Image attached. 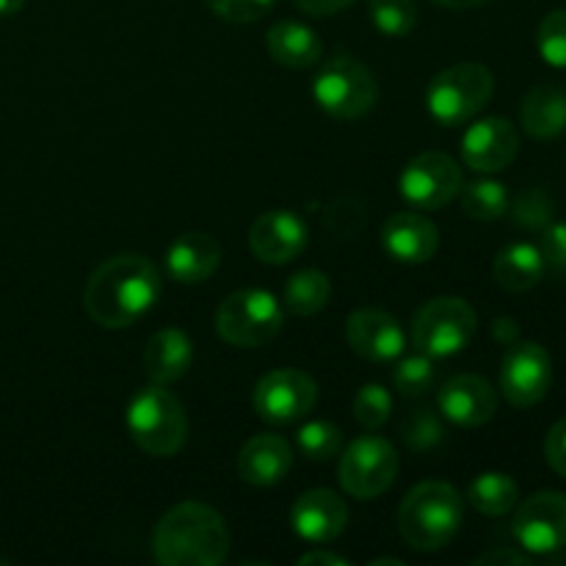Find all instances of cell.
<instances>
[{"mask_svg":"<svg viewBox=\"0 0 566 566\" xmlns=\"http://www.w3.org/2000/svg\"><path fill=\"white\" fill-rule=\"evenodd\" d=\"M160 271L142 254H116L94 269L83 291L88 318L103 329H125L158 304Z\"/></svg>","mask_w":566,"mask_h":566,"instance_id":"6da1fadb","label":"cell"},{"mask_svg":"<svg viewBox=\"0 0 566 566\" xmlns=\"http://www.w3.org/2000/svg\"><path fill=\"white\" fill-rule=\"evenodd\" d=\"M227 553L230 531L224 517L205 503H177L155 525L153 556L164 566H219Z\"/></svg>","mask_w":566,"mask_h":566,"instance_id":"7a4b0ae2","label":"cell"},{"mask_svg":"<svg viewBox=\"0 0 566 566\" xmlns=\"http://www.w3.org/2000/svg\"><path fill=\"white\" fill-rule=\"evenodd\" d=\"M464 506L459 492L446 481L412 486L398 509V531L412 551H442L462 528Z\"/></svg>","mask_w":566,"mask_h":566,"instance_id":"3957f363","label":"cell"},{"mask_svg":"<svg viewBox=\"0 0 566 566\" xmlns=\"http://www.w3.org/2000/svg\"><path fill=\"white\" fill-rule=\"evenodd\" d=\"M125 426L133 442L149 457H175L188 440V415L166 385H147L130 398Z\"/></svg>","mask_w":566,"mask_h":566,"instance_id":"277c9868","label":"cell"},{"mask_svg":"<svg viewBox=\"0 0 566 566\" xmlns=\"http://www.w3.org/2000/svg\"><path fill=\"white\" fill-rule=\"evenodd\" d=\"M495 94V75L484 64L462 61L431 77L426 108L442 127H459L479 116Z\"/></svg>","mask_w":566,"mask_h":566,"instance_id":"5b68a950","label":"cell"},{"mask_svg":"<svg viewBox=\"0 0 566 566\" xmlns=\"http://www.w3.org/2000/svg\"><path fill=\"white\" fill-rule=\"evenodd\" d=\"M285 324L280 298L271 291L247 287L235 291L216 310V332L238 348H260L274 340Z\"/></svg>","mask_w":566,"mask_h":566,"instance_id":"8992f818","label":"cell"},{"mask_svg":"<svg viewBox=\"0 0 566 566\" xmlns=\"http://www.w3.org/2000/svg\"><path fill=\"white\" fill-rule=\"evenodd\" d=\"M313 99L324 114L335 119H359L374 111L379 99L376 77L365 64L352 55H337L326 61L313 81Z\"/></svg>","mask_w":566,"mask_h":566,"instance_id":"52a82bcc","label":"cell"},{"mask_svg":"<svg viewBox=\"0 0 566 566\" xmlns=\"http://www.w3.org/2000/svg\"><path fill=\"white\" fill-rule=\"evenodd\" d=\"M475 329H479V318H475V310L464 298H431L415 315L412 346L415 352L426 354L431 359H448L470 346Z\"/></svg>","mask_w":566,"mask_h":566,"instance_id":"ba28073f","label":"cell"},{"mask_svg":"<svg viewBox=\"0 0 566 566\" xmlns=\"http://www.w3.org/2000/svg\"><path fill=\"white\" fill-rule=\"evenodd\" d=\"M398 475V453L387 440L363 434L346 448L337 468L340 486L357 501H374L385 495Z\"/></svg>","mask_w":566,"mask_h":566,"instance_id":"9c48e42d","label":"cell"},{"mask_svg":"<svg viewBox=\"0 0 566 566\" xmlns=\"http://www.w3.org/2000/svg\"><path fill=\"white\" fill-rule=\"evenodd\" d=\"M512 534L517 545L531 556H551L566 547V495L536 492L517 503Z\"/></svg>","mask_w":566,"mask_h":566,"instance_id":"30bf717a","label":"cell"},{"mask_svg":"<svg viewBox=\"0 0 566 566\" xmlns=\"http://www.w3.org/2000/svg\"><path fill=\"white\" fill-rule=\"evenodd\" d=\"M553 385V359L545 346L517 340L506 348L501 363V392L512 407H536Z\"/></svg>","mask_w":566,"mask_h":566,"instance_id":"8fae6325","label":"cell"},{"mask_svg":"<svg viewBox=\"0 0 566 566\" xmlns=\"http://www.w3.org/2000/svg\"><path fill=\"white\" fill-rule=\"evenodd\" d=\"M462 169L457 160L446 153H423L407 164L401 171V197L415 210H440L462 191Z\"/></svg>","mask_w":566,"mask_h":566,"instance_id":"7c38bea8","label":"cell"},{"mask_svg":"<svg viewBox=\"0 0 566 566\" xmlns=\"http://www.w3.org/2000/svg\"><path fill=\"white\" fill-rule=\"evenodd\" d=\"M318 385L296 368H276L254 385L252 407L265 423H293L313 412Z\"/></svg>","mask_w":566,"mask_h":566,"instance_id":"4fadbf2b","label":"cell"},{"mask_svg":"<svg viewBox=\"0 0 566 566\" xmlns=\"http://www.w3.org/2000/svg\"><path fill=\"white\" fill-rule=\"evenodd\" d=\"M520 153V133L503 116H486L468 127L462 138V158L479 175H495L512 166Z\"/></svg>","mask_w":566,"mask_h":566,"instance_id":"5bb4252c","label":"cell"},{"mask_svg":"<svg viewBox=\"0 0 566 566\" xmlns=\"http://www.w3.org/2000/svg\"><path fill=\"white\" fill-rule=\"evenodd\" d=\"M346 340L357 357L376 365L396 363L403 354V348H407V337H403V329L396 315L370 307L348 315Z\"/></svg>","mask_w":566,"mask_h":566,"instance_id":"9a60e30c","label":"cell"},{"mask_svg":"<svg viewBox=\"0 0 566 566\" xmlns=\"http://www.w3.org/2000/svg\"><path fill=\"white\" fill-rule=\"evenodd\" d=\"M307 224L293 210H269L249 230V249L269 265H285L307 249Z\"/></svg>","mask_w":566,"mask_h":566,"instance_id":"2e32d148","label":"cell"},{"mask_svg":"<svg viewBox=\"0 0 566 566\" xmlns=\"http://www.w3.org/2000/svg\"><path fill=\"white\" fill-rule=\"evenodd\" d=\"M437 409L453 426L475 429V426H484L495 418L497 392L481 376L459 374L440 387V392H437Z\"/></svg>","mask_w":566,"mask_h":566,"instance_id":"e0dca14e","label":"cell"},{"mask_svg":"<svg viewBox=\"0 0 566 566\" xmlns=\"http://www.w3.org/2000/svg\"><path fill=\"white\" fill-rule=\"evenodd\" d=\"M291 525L298 539L324 545L337 539L348 525V506L337 492L310 490L296 497L291 509Z\"/></svg>","mask_w":566,"mask_h":566,"instance_id":"ac0fdd59","label":"cell"},{"mask_svg":"<svg viewBox=\"0 0 566 566\" xmlns=\"http://www.w3.org/2000/svg\"><path fill=\"white\" fill-rule=\"evenodd\" d=\"M381 243H385V252L392 260H398V263L420 265L429 263L437 254V249H440V230L426 216L403 210V213L390 216L385 221V227H381Z\"/></svg>","mask_w":566,"mask_h":566,"instance_id":"d6986e66","label":"cell"},{"mask_svg":"<svg viewBox=\"0 0 566 566\" xmlns=\"http://www.w3.org/2000/svg\"><path fill=\"white\" fill-rule=\"evenodd\" d=\"M221 265V247L208 232H182L166 249V274L180 285H199Z\"/></svg>","mask_w":566,"mask_h":566,"instance_id":"ffe728a7","label":"cell"},{"mask_svg":"<svg viewBox=\"0 0 566 566\" xmlns=\"http://www.w3.org/2000/svg\"><path fill=\"white\" fill-rule=\"evenodd\" d=\"M293 464V448L280 434H258L238 453V475L252 486H276Z\"/></svg>","mask_w":566,"mask_h":566,"instance_id":"44dd1931","label":"cell"},{"mask_svg":"<svg viewBox=\"0 0 566 566\" xmlns=\"http://www.w3.org/2000/svg\"><path fill=\"white\" fill-rule=\"evenodd\" d=\"M193 363V343L182 329H160L149 337L142 365L155 385H171L182 379Z\"/></svg>","mask_w":566,"mask_h":566,"instance_id":"7402d4cb","label":"cell"},{"mask_svg":"<svg viewBox=\"0 0 566 566\" xmlns=\"http://www.w3.org/2000/svg\"><path fill=\"white\" fill-rule=\"evenodd\" d=\"M269 53L276 64L287 66V70H310L324 55V44H321L318 33L310 25L296 20H282L265 36Z\"/></svg>","mask_w":566,"mask_h":566,"instance_id":"603a6c76","label":"cell"},{"mask_svg":"<svg viewBox=\"0 0 566 566\" xmlns=\"http://www.w3.org/2000/svg\"><path fill=\"white\" fill-rule=\"evenodd\" d=\"M520 122L525 133L539 142L562 136L566 130V88L556 83H539L531 88L520 108Z\"/></svg>","mask_w":566,"mask_h":566,"instance_id":"cb8c5ba5","label":"cell"},{"mask_svg":"<svg viewBox=\"0 0 566 566\" xmlns=\"http://www.w3.org/2000/svg\"><path fill=\"white\" fill-rule=\"evenodd\" d=\"M545 258H542V249L534 243H509L506 249H501L495 258V280L503 291L512 293H525L531 287H536L545 276Z\"/></svg>","mask_w":566,"mask_h":566,"instance_id":"d4e9b609","label":"cell"},{"mask_svg":"<svg viewBox=\"0 0 566 566\" xmlns=\"http://www.w3.org/2000/svg\"><path fill=\"white\" fill-rule=\"evenodd\" d=\"M329 296H332L329 276L318 269H304L285 282V291H282V307H285L291 315L307 318V315L321 313V310L329 304Z\"/></svg>","mask_w":566,"mask_h":566,"instance_id":"484cf974","label":"cell"},{"mask_svg":"<svg viewBox=\"0 0 566 566\" xmlns=\"http://www.w3.org/2000/svg\"><path fill=\"white\" fill-rule=\"evenodd\" d=\"M468 501L486 517H503L520 503V486L509 473H481L470 484Z\"/></svg>","mask_w":566,"mask_h":566,"instance_id":"4316f807","label":"cell"},{"mask_svg":"<svg viewBox=\"0 0 566 566\" xmlns=\"http://www.w3.org/2000/svg\"><path fill=\"white\" fill-rule=\"evenodd\" d=\"M462 193V210L475 221H497L509 210V191L497 180H475Z\"/></svg>","mask_w":566,"mask_h":566,"instance_id":"83f0119b","label":"cell"},{"mask_svg":"<svg viewBox=\"0 0 566 566\" xmlns=\"http://www.w3.org/2000/svg\"><path fill=\"white\" fill-rule=\"evenodd\" d=\"M368 14L376 31L390 39H403L418 25V6L415 0H370Z\"/></svg>","mask_w":566,"mask_h":566,"instance_id":"f1b7e54d","label":"cell"},{"mask_svg":"<svg viewBox=\"0 0 566 566\" xmlns=\"http://www.w3.org/2000/svg\"><path fill=\"white\" fill-rule=\"evenodd\" d=\"M298 451L313 462H329L340 453L343 448V431L329 420H310L298 429L296 434Z\"/></svg>","mask_w":566,"mask_h":566,"instance_id":"f546056e","label":"cell"},{"mask_svg":"<svg viewBox=\"0 0 566 566\" xmlns=\"http://www.w3.org/2000/svg\"><path fill=\"white\" fill-rule=\"evenodd\" d=\"M401 437L407 442L409 451H431L446 440V426H442V415L434 409L418 407L407 412L401 423Z\"/></svg>","mask_w":566,"mask_h":566,"instance_id":"4dcf8cb0","label":"cell"},{"mask_svg":"<svg viewBox=\"0 0 566 566\" xmlns=\"http://www.w3.org/2000/svg\"><path fill=\"white\" fill-rule=\"evenodd\" d=\"M434 359L426 354H415V357L401 359L392 370V385L403 398H423L426 392L434 387Z\"/></svg>","mask_w":566,"mask_h":566,"instance_id":"1f68e13d","label":"cell"},{"mask_svg":"<svg viewBox=\"0 0 566 566\" xmlns=\"http://www.w3.org/2000/svg\"><path fill=\"white\" fill-rule=\"evenodd\" d=\"M392 415V396L385 385H363L354 396V418L363 429L374 431L390 420Z\"/></svg>","mask_w":566,"mask_h":566,"instance_id":"d6a6232c","label":"cell"},{"mask_svg":"<svg viewBox=\"0 0 566 566\" xmlns=\"http://www.w3.org/2000/svg\"><path fill=\"white\" fill-rule=\"evenodd\" d=\"M539 55L556 70H566V9H556L539 22L536 31Z\"/></svg>","mask_w":566,"mask_h":566,"instance_id":"836d02e7","label":"cell"},{"mask_svg":"<svg viewBox=\"0 0 566 566\" xmlns=\"http://www.w3.org/2000/svg\"><path fill=\"white\" fill-rule=\"evenodd\" d=\"M512 221L523 230H545L553 221V202L545 188H528L512 205Z\"/></svg>","mask_w":566,"mask_h":566,"instance_id":"e575fe53","label":"cell"},{"mask_svg":"<svg viewBox=\"0 0 566 566\" xmlns=\"http://www.w3.org/2000/svg\"><path fill=\"white\" fill-rule=\"evenodd\" d=\"M208 9L224 22H235V25H249L265 17L274 6V0H205Z\"/></svg>","mask_w":566,"mask_h":566,"instance_id":"d590c367","label":"cell"},{"mask_svg":"<svg viewBox=\"0 0 566 566\" xmlns=\"http://www.w3.org/2000/svg\"><path fill=\"white\" fill-rule=\"evenodd\" d=\"M542 258L553 271H566V221H551L542 230Z\"/></svg>","mask_w":566,"mask_h":566,"instance_id":"8d00e7d4","label":"cell"},{"mask_svg":"<svg viewBox=\"0 0 566 566\" xmlns=\"http://www.w3.org/2000/svg\"><path fill=\"white\" fill-rule=\"evenodd\" d=\"M545 459L558 475L566 479V418L553 423V429L547 431L545 440Z\"/></svg>","mask_w":566,"mask_h":566,"instance_id":"74e56055","label":"cell"},{"mask_svg":"<svg viewBox=\"0 0 566 566\" xmlns=\"http://www.w3.org/2000/svg\"><path fill=\"white\" fill-rule=\"evenodd\" d=\"M293 3H296L298 9L310 17H332V14H337V11L354 6L357 0H293Z\"/></svg>","mask_w":566,"mask_h":566,"instance_id":"f35d334b","label":"cell"},{"mask_svg":"<svg viewBox=\"0 0 566 566\" xmlns=\"http://www.w3.org/2000/svg\"><path fill=\"white\" fill-rule=\"evenodd\" d=\"M475 564L528 566L531 564V553H525V551H490V553H484V556L475 558Z\"/></svg>","mask_w":566,"mask_h":566,"instance_id":"ab89813d","label":"cell"},{"mask_svg":"<svg viewBox=\"0 0 566 566\" xmlns=\"http://www.w3.org/2000/svg\"><path fill=\"white\" fill-rule=\"evenodd\" d=\"M492 337H495L497 343H503V346H512V343H517L520 337V326L514 318H497L495 324H492Z\"/></svg>","mask_w":566,"mask_h":566,"instance_id":"60d3db41","label":"cell"},{"mask_svg":"<svg viewBox=\"0 0 566 566\" xmlns=\"http://www.w3.org/2000/svg\"><path fill=\"white\" fill-rule=\"evenodd\" d=\"M313 564H332V566H343L348 564L346 558L337 556V553H326V551H315V553H304L298 558V566H313Z\"/></svg>","mask_w":566,"mask_h":566,"instance_id":"b9f144b4","label":"cell"},{"mask_svg":"<svg viewBox=\"0 0 566 566\" xmlns=\"http://www.w3.org/2000/svg\"><path fill=\"white\" fill-rule=\"evenodd\" d=\"M437 6H446V9H475V6L486 3V0H431Z\"/></svg>","mask_w":566,"mask_h":566,"instance_id":"7bdbcfd3","label":"cell"},{"mask_svg":"<svg viewBox=\"0 0 566 566\" xmlns=\"http://www.w3.org/2000/svg\"><path fill=\"white\" fill-rule=\"evenodd\" d=\"M25 0H0V17H14L20 14Z\"/></svg>","mask_w":566,"mask_h":566,"instance_id":"ee69618b","label":"cell"},{"mask_svg":"<svg viewBox=\"0 0 566 566\" xmlns=\"http://www.w3.org/2000/svg\"><path fill=\"white\" fill-rule=\"evenodd\" d=\"M0 564H3V566H6V564H9V558H3V556H0Z\"/></svg>","mask_w":566,"mask_h":566,"instance_id":"f6af8a7d","label":"cell"}]
</instances>
